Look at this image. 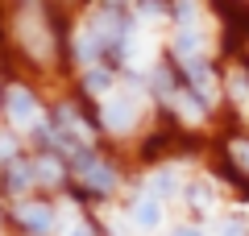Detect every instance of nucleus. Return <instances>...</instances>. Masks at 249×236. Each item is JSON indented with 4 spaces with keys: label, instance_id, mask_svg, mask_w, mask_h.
I'll list each match as a JSON object with an SVG mask.
<instances>
[{
    "label": "nucleus",
    "instance_id": "nucleus-1",
    "mask_svg": "<svg viewBox=\"0 0 249 236\" xmlns=\"http://www.w3.org/2000/svg\"><path fill=\"white\" fill-rule=\"evenodd\" d=\"M17 34H21V42H25V50L34 54V58H46V54H50V34L42 29V21H37L34 13H25V17L17 21Z\"/></svg>",
    "mask_w": 249,
    "mask_h": 236
},
{
    "label": "nucleus",
    "instance_id": "nucleus-2",
    "mask_svg": "<svg viewBox=\"0 0 249 236\" xmlns=\"http://www.w3.org/2000/svg\"><path fill=\"white\" fill-rule=\"evenodd\" d=\"M133 120H137V104L129 96H112L104 104V124L112 133H129V129H133Z\"/></svg>",
    "mask_w": 249,
    "mask_h": 236
},
{
    "label": "nucleus",
    "instance_id": "nucleus-3",
    "mask_svg": "<svg viewBox=\"0 0 249 236\" xmlns=\"http://www.w3.org/2000/svg\"><path fill=\"white\" fill-rule=\"evenodd\" d=\"M4 108H9L13 124H37V100L29 96L25 87H13L9 100H4Z\"/></svg>",
    "mask_w": 249,
    "mask_h": 236
},
{
    "label": "nucleus",
    "instance_id": "nucleus-4",
    "mask_svg": "<svg viewBox=\"0 0 249 236\" xmlns=\"http://www.w3.org/2000/svg\"><path fill=\"white\" fill-rule=\"evenodd\" d=\"M17 219L29 228V232H37V236H46L54 228V211L46 207V203H21L17 207Z\"/></svg>",
    "mask_w": 249,
    "mask_h": 236
},
{
    "label": "nucleus",
    "instance_id": "nucleus-5",
    "mask_svg": "<svg viewBox=\"0 0 249 236\" xmlns=\"http://www.w3.org/2000/svg\"><path fill=\"white\" fill-rule=\"evenodd\" d=\"M133 228H142V232H154V228L162 224V203L154 199V195H142V199L133 203Z\"/></svg>",
    "mask_w": 249,
    "mask_h": 236
},
{
    "label": "nucleus",
    "instance_id": "nucleus-6",
    "mask_svg": "<svg viewBox=\"0 0 249 236\" xmlns=\"http://www.w3.org/2000/svg\"><path fill=\"white\" fill-rule=\"evenodd\" d=\"M83 178H88V186H91V191H112V183H116V178H112V170H108V166H100V162H96V166H91Z\"/></svg>",
    "mask_w": 249,
    "mask_h": 236
},
{
    "label": "nucleus",
    "instance_id": "nucleus-7",
    "mask_svg": "<svg viewBox=\"0 0 249 236\" xmlns=\"http://www.w3.org/2000/svg\"><path fill=\"white\" fill-rule=\"evenodd\" d=\"M170 191H175V170H158V174L150 178V195L154 199H166Z\"/></svg>",
    "mask_w": 249,
    "mask_h": 236
},
{
    "label": "nucleus",
    "instance_id": "nucleus-8",
    "mask_svg": "<svg viewBox=\"0 0 249 236\" xmlns=\"http://www.w3.org/2000/svg\"><path fill=\"white\" fill-rule=\"evenodd\" d=\"M108 87H112V75L108 70H88V91L91 96H108Z\"/></svg>",
    "mask_w": 249,
    "mask_h": 236
},
{
    "label": "nucleus",
    "instance_id": "nucleus-9",
    "mask_svg": "<svg viewBox=\"0 0 249 236\" xmlns=\"http://www.w3.org/2000/svg\"><path fill=\"white\" fill-rule=\"evenodd\" d=\"M29 178H34V170L17 162V166L9 170V191H25V186H29Z\"/></svg>",
    "mask_w": 249,
    "mask_h": 236
},
{
    "label": "nucleus",
    "instance_id": "nucleus-10",
    "mask_svg": "<svg viewBox=\"0 0 249 236\" xmlns=\"http://www.w3.org/2000/svg\"><path fill=\"white\" fill-rule=\"evenodd\" d=\"M34 174H37V178H46V183H58L62 170H58V162H54V157H42V162L34 166Z\"/></svg>",
    "mask_w": 249,
    "mask_h": 236
},
{
    "label": "nucleus",
    "instance_id": "nucleus-11",
    "mask_svg": "<svg viewBox=\"0 0 249 236\" xmlns=\"http://www.w3.org/2000/svg\"><path fill=\"white\" fill-rule=\"evenodd\" d=\"M175 17H178V25H183V29H191V25H196V0H178V4H175Z\"/></svg>",
    "mask_w": 249,
    "mask_h": 236
},
{
    "label": "nucleus",
    "instance_id": "nucleus-12",
    "mask_svg": "<svg viewBox=\"0 0 249 236\" xmlns=\"http://www.w3.org/2000/svg\"><path fill=\"white\" fill-rule=\"evenodd\" d=\"M220 236H245V224H241V216L220 219Z\"/></svg>",
    "mask_w": 249,
    "mask_h": 236
},
{
    "label": "nucleus",
    "instance_id": "nucleus-13",
    "mask_svg": "<svg viewBox=\"0 0 249 236\" xmlns=\"http://www.w3.org/2000/svg\"><path fill=\"white\" fill-rule=\"evenodd\" d=\"M232 96H237L241 104L249 100V83H245V75H232Z\"/></svg>",
    "mask_w": 249,
    "mask_h": 236
},
{
    "label": "nucleus",
    "instance_id": "nucleus-14",
    "mask_svg": "<svg viewBox=\"0 0 249 236\" xmlns=\"http://www.w3.org/2000/svg\"><path fill=\"white\" fill-rule=\"evenodd\" d=\"M232 153H237V162L249 170V145H245V141H237V145H232Z\"/></svg>",
    "mask_w": 249,
    "mask_h": 236
},
{
    "label": "nucleus",
    "instance_id": "nucleus-15",
    "mask_svg": "<svg viewBox=\"0 0 249 236\" xmlns=\"http://www.w3.org/2000/svg\"><path fill=\"white\" fill-rule=\"evenodd\" d=\"M13 153H17V149H13V137H4V133H0V157H4V162H9Z\"/></svg>",
    "mask_w": 249,
    "mask_h": 236
},
{
    "label": "nucleus",
    "instance_id": "nucleus-16",
    "mask_svg": "<svg viewBox=\"0 0 249 236\" xmlns=\"http://www.w3.org/2000/svg\"><path fill=\"white\" fill-rule=\"evenodd\" d=\"M187 195H191V203H199V207H208V199H212L204 186H196V191H187Z\"/></svg>",
    "mask_w": 249,
    "mask_h": 236
},
{
    "label": "nucleus",
    "instance_id": "nucleus-17",
    "mask_svg": "<svg viewBox=\"0 0 249 236\" xmlns=\"http://www.w3.org/2000/svg\"><path fill=\"white\" fill-rule=\"evenodd\" d=\"M170 236H204V232H199V228H175Z\"/></svg>",
    "mask_w": 249,
    "mask_h": 236
},
{
    "label": "nucleus",
    "instance_id": "nucleus-18",
    "mask_svg": "<svg viewBox=\"0 0 249 236\" xmlns=\"http://www.w3.org/2000/svg\"><path fill=\"white\" fill-rule=\"evenodd\" d=\"M67 236H91V228H88V224H79V228H71Z\"/></svg>",
    "mask_w": 249,
    "mask_h": 236
}]
</instances>
